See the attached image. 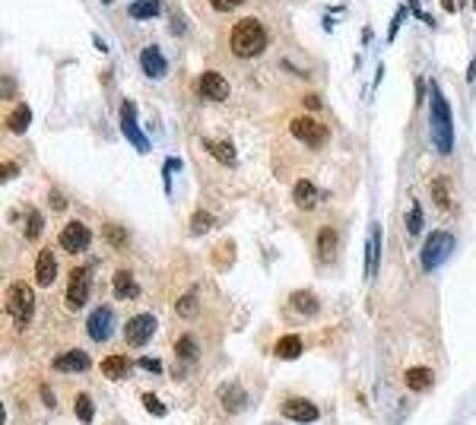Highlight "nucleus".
Returning <instances> with one entry per match:
<instances>
[{
    "label": "nucleus",
    "instance_id": "1",
    "mask_svg": "<svg viewBox=\"0 0 476 425\" xmlns=\"http://www.w3.org/2000/svg\"><path fill=\"white\" fill-rule=\"evenodd\" d=\"M429 108H432V143H435L438 153H451L454 149V127H451V111H448V102H444L442 89L435 83H429Z\"/></svg>",
    "mask_w": 476,
    "mask_h": 425
},
{
    "label": "nucleus",
    "instance_id": "2",
    "mask_svg": "<svg viewBox=\"0 0 476 425\" xmlns=\"http://www.w3.org/2000/svg\"><path fill=\"white\" fill-rule=\"evenodd\" d=\"M229 48L235 58H257L267 48V29L257 19H241V23L232 25Z\"/></svg>",
    "mask_w": 476,
    "mask_h": 425
},
{
    "label": "nucleus",
    "instance_id": "3",
    "mask_svg": "<svg viewBox=\"0 0 476 425\" xmlns=\"http://www.w3.org/2000/svg\"><path fill=\"white\" fill-rule=\"evenodd\" d=\"M451 245H454V238L448 235V232H432V235L426 238V245H422V251H419L422 270L432 273V270L438 267V263H444V257L451 254Z\"/></svg>",
    "mask_w": 476,
    "mask_h": 425
},
{
    "label": "nucleus",
    "instance_id": "4",
    "mask_svg": "<svg viewBox=\"0 0 476 425\" xmlns=\"http://www.w3.org/2000/svg\"><path fill=\"white\" fill-rule=\"evenodd\" d=\"M7 308L10 314L19 320V324H29V318H32L35 311V292L29 283H13L7 292Z\"/></svg>",
    "mask_w": 476,
    "mask_h": 425
},
{
    "label": "nucleus",
    "instance_id": "5",
    "mask_svg": "<svg viewBox=\"0 0 476 425\" xmlns=\"http://www.w3.org/2000/svg\"><path fill=\"white\" fill-rule=\"evenodd\" d=\"M89 286H92V270L89 267H76L70 270V279H67V302L70 308H83L86 298H89Z\"/></svg>",
    "mask_w": 476,
    "mask_h": 425
},
{
    "label": "nucleus",
    "instance_id": "6",
    "mask_svg": "<svg viewBox=\"0 0 476 425\" xmlns=\"http://www.w3.org/2000/svg\"><path fill=\"white\" fill-rule=\"evenodd\" d=\"M289 131H292V137L302 140L305 146H324L327 143V127L318 124L314 118H296L289 124Z\"/></svg>",
    "mask_w": 476,
    "mask_h": 425
},
{
    "label": "nucleus",
    "instance_id": "7",
    "mask_svg": "<svg viewBox=\"0 0 476 425\" xmlns=\"http://www.w3.org/2000/svg\"><path fill=\"white\" fill-rule=\"evenodd\" d=\"M58 241H61V248H64L67 254H80V251H86V248H89L92 235H89V229H86L83 222H67L64 229H61Z\"/></svg>",
    "mask_w": 476,
    "mask_h": 425
},
{
    "label": "nucleus",
    "instance_id": "8",
    "mask_svg": "<svg viewBox=\"0 0 476 425\" xmlns=\"http://www.w3.org/2000/svg\"><path fill=\"white\" fill-rule=\"evenodd\" d=\"M156 334V318L153 314H137V318L127 320V327H124V340L131 346H143L153 340Z\"/></svg>",
    "mask_w": 476,
    "mask_h": 425
},
{
    "label": "nucleus",
    "instance_id": "9",
    "mask_svg": "<svg viewBox=\"0 0 476 425\" xmlns=\"http://www.w3.org/2000/svg\"><path fill=\"white\" fill-rule=\"evenodd\" d=\"M121 131L124 137L131 140L140 153H149V140L143 137V131L137 127V111H133V102H124L121 105Z\"/></svg>",
    "mask_w": 476,
    "mask_h": 425
},
{
    "label": "nucleus",
    "instance_id": "10",
    "mask_svg": "<svg viewBox=\"0 0 476 425\" xmlns=\"http://www.w3.org/2000/svg\"><path fill=\"white\" fill-rule=\"evenodd\" d=\"M197 92L206 98V102H222V98L229 96V83H226L222 74H216V70H206V74H200V80H197Z\"/></svg>",
    "mask_w": 476,
    "mask_h": 425
},
{
    "label": "nucleus",
    "instance_id": "11",
    "mask_svg": "<svg viewBox=\"0 0 476 425\" xmlns=\"http://www.w3.org/2000/svg\"><path fill=\"white\" fill-rule=\"evenodd\" d=\"M111 327H115V314H111V308H96L89 314V320H86V330H89V336L96 340V343H105L108 336H111Z\"/></svg>",
    "mask_w": 476,
    "mask_h": 425
},
{
    "label": "nucleus",
    "instance_id": "12",
    "mask_svg": "<svg viewBox=\"0 0 476 425\" xmlns=\"http://www.w3.org/2000/svg\"><path fill=\"white\" fill-rule=\"evenodd\" d=\"M279 413H283L286 419H292V422H314V419L321 416L318 406H314L312 400H302V397H292V400H286Z\"/></svg>",
    "mask_w": 476,
    "mask_h": 425
},
{
    "label": "nucleus",
    "instance_id": "13",
    "mask_svg": "<svg viewBox=\"0 0 476 425\" xmlns=\"http://www.w3.org/2000/svg\"><path fill=\"white\" fill-rule=\"evenodd\" d=\"M140 67H143L147 76L159 80V76H165V70H169V61L162 58V51H159L156 45H147V48L140 51Z\"/></svg>",
    "mask_w": 476,
    "mask_h": 425
},
{
    "label": "nucleus",
    "instance_id": "14",
    "mask_svg": "<svg viewBox=\"0 0 476 425\" xmlns=\"http://www.w3.org/2000/svg\"><path fill=\"white\" fill-rule=\"evenodd\" d=\"M378 263H381V226L371 222L369 241H365V276H375Z\"/></svg>",
    "mask_w": 476,
    "mask_h": 425
},
{
    "label": "nucleus",
    "instance_id": "15",
    "mask_svg": "<svg viewBox=\"0 0 476 425\" xmlns=\"http://www.w3.org/2000/svg\"><path fill=\"white\" fill-rule=\"evenodd\" d=\"M54 368L64 371V375H76V371H86L89 368V356L83 349H70V352H61L54 359Z\"/></svg>",
    "mask_w": 476,
    "mask_h": 425
},
{
    "label": "nucleus",
    "instance_id": "16",
    "mask_svg": "<svg viewBox=\"0 0 476 425\" xmlns=\"http://www.w3.org/2000/svg\"><path fill=\"white\" fill-rule=\"evenodd\" d=\"M54 276H58V261H54V254L41 251L39 257H35V283H39V286H51Z\"/></svg>",
    "mask_w": 476,
    "mask_h": 425
},
{
    "label": "nucleus",
    "instance_id": "17",
    "mask_svg": "<svg viewBox=\"0 0 476 425\" xmlns=\"http://www.w3.org/2000/svg\"><path fill=\"white\" fill-rule=\"evenodd\" d=\"M102 375L108 381H124V378L131 375V362L124 359V356H105L102 359Z\"/></svg>",
    "mask_w": 476,
    "mask_h": 425
},
{
    "label": "nucleus",
    "instance_id": "18",
    "mask_svg": "<svg viewBox=\"0 0 476 425\" xmlns=\"http://www.w3.org/2000/svg\"><path fill=\"white\" fill-rule=\"evenodd\" d=\"M289 305L302 314V318H314L318 314V295H312L308 289H299V292H292V298H289Z\"/></svg>",
    "mask_w": 476,
    "mask_h": 425
},
{
    "label": "nucleus",
    "instance_id": "19",
    "mask_svg": "<svg viewBox=\"0 0 476 425\" xmlns=\"http://www.w3.org/2000/svg\"><path fill=\"white\" fill-rule=\"evenodd\" d=\"M111 289H115L118 298H137V295H140L137 279H133L127 270H118L115 276H111Z\"/></svg>",
    "mask_w": 476,
    "mask_h": 425
},
{
    "label": "nucleus",
    "instance_id": "20",
    "mask_svg": "<svg viewBox=\"0 0 476 425\" xmlns=\"http://www.w3.org/2000/svg\"><path fill=\"white\" fill-rule=\"evenodd\" d=\"M206 153L213 155V159H219L222 165H235V146H232L229 140H204Z\"/></svg>",
    "mask_w": 476,
    "mask_h": 425
},
{
    "label": "nucleus",
    "instance_id": "21",
    "mask_svg": "<svg viewBox=\"0 0 476 425\" xmlns=\"http://www.w3.org/2000/svg\"><path fill=\"white\" fill-rule=\"evenodd\" d=\"M403 381H407V387H410V391H432V384H435V375H432L429 368H410V371L403 375Z\"/></svg>",
    "mask_w": 476,
    "mask_h": 425
},
{
    "label": "nucleus",
    "instance_id": "22",
    "mask_svg": "<svg viewBox=\"0 0 476 425\" xmlns=\"http://www.w3.org/2000/svg\"><path fill=\"white\" fill-rule=\"evenodd\" d=\"M292 200H296V206H302V210H312V206L318 204V188H314L312 181H296Z\"/></svg>",
    "mask_w": 476,
    "mask_h": 425
},
{
    "label": "nucleus",
    "instance_id": "23",
    "mask_svg": "<svg viewBox=\"0 0 476 425\" xmlns=\"http://www.w3.org/2000/svg\"><path fill=\"white\" fill-rule=\"evenodd\" d=\"M302 356V336L296 334H286V336H279L277 340V359H299Z\"/></svg>",
    "mask_w": 476,
    "mask_h": 425
},
{
    "label": "nucleus",
    "instance_id": "24",
    "mask_svg": "<svg viewBox=\"0 0 476 425\" xmlns=\"http://www.w3.org/2000/svg\"><path fill=\"white\" fill-rule=\"evenodd\" d=\"M334 248H337V232L327 226V229L318 232V257L321 261H334Z\"/></svg>",
    "mask_w": 476,
    "mask_h": 425
},
{
    "label": "nucleus",
    "instance_id": "25",
    "mask_svg": "<svg viewBox=\"0 0 476 425\" xmlns=\"http://www.w3.org/2000/svg\"><path fill=\"white\" fill-rule=\"evenodd\" d=\"M29 121H32V108H29V105H17L13 111H10V118H7V127L13 133H23L25 127H29Z\"/></svg>",
    "mask_w": 476,
    "mask_h": 425
},
{
    "label": "nucleus",
    "instance_id": "26",
    "mask_svg": "<svg viewBox=\"0 0 476 425\" xmlns=\"http://www.w3.org/2000/svg\"><path fill=\"white\" fill-rule=\"evenodd\" d=\"M127 13H131V19H153L159 13V3L156 0H133Z\"/></svg>",
    "mask_w": 476,
    "mask_h": 425
},
{
    "label": "nucleus",
    "instance_id": "27",
    "mask_svg": "<svg viewBox=\"0 0 476 425\" xmlns=\"http://www.w3.org/2000/svg\"><path fill=\"white\" fill-rule=\"evenodd\" d=\"M175 356H178V359H197V340H194V336H178V343H175Z\"/></svg>",
    "mask_w": 476,
    "mask_h": 425
},
{
    "label": "nucleus",
    "instance_id": "28",
    "mask_svg": "<svg viewBox=\"0 0 476 425\" xmlns=\"http://www.w3.org/2000/svg\"><path fill=\"white\" fill-rule=\"evenodd\" d=\"M432 197H435V204L442 206V210H448V206H451V190H448V181H444V178L432 181Z\"/></svg>",
    "mask_w": 476,
    "mask_h": 425
},
{
    "label": "nucleus",
    "instance_id": "29",
    "mask_svg": "<svg viewBox=\"0 0 476 425\" xmlns=\"http://www.w3.org/2000/svg\"><path fill=\"white\" fill-rule=\"evenodd\" d=\"M74 409H76V419H80V422H92V413H96V409H92L89 393H80L76 403H74Z\"/></svg>",
    "mask_w": 476,
    "mask_h": 425
},
{
    "label": "nucleus",
    "instance_id": "30",
    "mask_svg": "<svg viewBox=\"0 0 476 425\" xmlns=\"http://www.w3.org/2000/svg\"><path fill=\"white\" fill-rule=\"evenodd\" d=\"M175 311H178V318H194L197 314V298L194 295H181L178 298V305H175Z\"/></svg>",
    "mask_w": 476,
    "mask_h": 425
},
{
    "label": "nucleus",
    "instance_id": "31",
    "mask_svg": "<svg viewBox=\"0 0 476 425\" xmlns=\"http://www.w3.org/2000/svg\"><path fill=\"white\" fill-rule=\"evenodd\" d=\"M105 238H108V245H115V248L127 245V232H124L121 226H111V222L105 226Z\"/></svg>",
    "mask_w": 476,
    "mask_h": 425
},
{
    "label": "nucleus",
    "instance_id": "32",
    "mask_svg": "<svg viewBox=\"0 0 476 425\" xmlns=\"http://www.w3.org/2000/svg\"><path fill=\"white\" fill-rule=\"evenodd\" d=\"M419 229H422V210H419V204H413L410 212H407V232L419 235Z\"/></svg>",
    "mask_w": 476,
    "mask_h": 425
},
{
    "label": "nucleus",
    "instance_id": "33",
    "mask_svg": "<svg viewBox=\"0 0 476 425\" xmlns=\"http://www.w3.org/2000/svg\"><path fill=\"white\" fill-rule=\"evenodd\" d=\"M41 229H45V219H41V212H29V222H25V238H39Z\"/></svg>",
    "mask_w": 476,
    "mask_h": 425
},
{
    "label": "nucleus",
    "instance_id": "34",
    "mask_svg": "<svg viewBox=\"0 0 476 425\" xmlns=\"http://www.w3.org/2000/svg\"><path fill=\"white\" fill-rule=\"evenodd\" d=\"M222 400H226L229 409H238L245 403V393H238V387H222Z\"/></svg>",
    "mask_w": 476,
    "mask_h": 425
},
{
    "label": "nucleus",
    "instance_id": "35",
    "mask_svg": "<svg viewBox=\"0 0 476 425\" xmlns=\"http://www.w3.org/2000/svg\"><path fill=\"white\" fill-rule=\"evenodd\" d=\"M210 226H213V216H210V212L206 210H197V216H194V222H191V232H206L210 229Z\"/></svg>",
    "mask_w": 476,
    "mask_h": 425
},
{
    "label": "nucleus",
    "instance_id": "36",
    "mask_svg": "<svg viewBox=\"0 0 476 425\" xmlns=\"http://www.w3.org/2000/svg\"><path fill=\"white\" fill-rule=\"evenodd\" d=\"M143 406L153 413V416H165V403L162 400H156L153 393H143Z\"/></svg>",
    "mask_w": 476,
    "mask_h": 425
},
{
    "label": "nucleus",
    "instance_id": "37",
    "mask_svg": "<svg viewBox=\"0 0 476 425\" xmlns=\"http://www.w3.org/2000/svg\"><path fill=\"white\" fill-rule=\"evenodd\" d=\"M238 3H245V0H210V7L219 10V13H229V10H235Z\"/></svg>",
    "mask_w": 476,
    "mask_h": 425
},
{
    "label": "nucleus",
    "instance_id": "38",
    "mask_svg": "<svg viewBox=\"0 0 476 425\" xmlns=\"http://www.w3.org/2000/svg\"><path fill=\"white\" fill-rule=\"evenodd\" d=\"M137 365H143L147 371H153V375H159V371H162V362H159V359H140Z\"/></svg>",
    "mask_w": 476,
    "mask_h": 425
},
{
    "label": "nucleus",
    "instance_id": "39",
    "mask_svg": "<svg viewBox=\"0 0 476 425\" xmlns=\"http://www.w3.org/2000/svg\"><path fill=\"white\" fill-rule=\"evenodd\" d=\"M51 206H54L58 212H64V210H67V200L61 197V190H51Z\"/></svg>",
    "mask_w": 476,
    "mask_h": 425
},
{
    "label": "nucleus",
    "instance_id": "40",
    "mask_svg": "<svg viewBox=\"0 0 476 425\" xmlns=\"http://www.w3.org/2000/svg\"><path fill=\"white\" fill-rule=\"evenodd\" d=\"M407 17V10H400L394 19H391V29H387V35H391V41H394V35H397V29H400V19Z\"/></svg>",
    "mask_w": 476,
    "mask_h": 425
},
{
    "label": "nucleus",
    "instance_id": "41",
    "mask_svg": "<svg viewBox=\"0 0 476 425\" xmlns=\"http://www.w3.org/2000/svg\"><path fill=\"white\" fill-rule=\"evenodd\" d=\"M17 172H19L17 165H13V162H7V165H3V181H10V178H13V175H17Z\"/></svg>",
    "mask_w": 476,
    "mask_h": 425
},
{
    "label": "nucleus",
    "instance_id": "42",
    "mask_svg": "<svg viewBox=\"0 0 476 425\" xmlns=\"http://www.w3.org/2000/svg\"><path fill=\"white\" fill-rule=\"evenodd\" d=\"M41 397H45V403H48V406H54V393H51L48 387H41Z\"/></svg>",
    "mask_w": 476,
    "mask_h": 425
},
{
    "label": "nucleus",
    "instance_id": "43",
    "mask_svg": "<svg viewBox=\"0 0 476 425\" xmlns=\"http://www.w3.org/2000/svg\"><path fill=\"white\" fill-rule=\"evenodd\" d=\"M181 168V159H169V172H178Z\"/></svg>",
    "mask_w": 476,
    "mask_h": 425
},
{
    "label": "nucleus",
    "instance_id": "44",
    "mask_svg": "<svg viewBox=\"0 0 476 425\" xmlns=\"http://www.w3.org/2000/svg\"><path fill=\"white\" fill-rule=\"evenodd\" d=\"M305 105H308V108H321V102L314 96H308V98H305Z\"/></svg>",
    "mask_w": 476,
    "mask_h": 425
},
{
    "label": "nucleus",
    "instance_id": "45",
    "mask_svg": "<svg viewBox=\"0 0 476 425\" xmlns=\"http://www.w3.org/2000/svg\"><path fill=\"white\" fill-rule=\"evenodd\" d=\"M442 7L448 10V13H454V0H442Z\"/></svg>",
    "mask_w": 476,
    "mask_h": 425
},
{
    "label": "nucleus",
    "instance_id": "46",
    "mask_svg": "<svg viewBox=\"0 0 476 425\" xmlns=\"http://www.w3.org/2000/svg\"><path fill=\"white\" fill-rule=\"evenodd\" d=\"M473 10H476V0H473Z\"/></svg>",
    "mask_w": 476,
    "mask_h": 425
},
{
    "label": "nucleus",
    "instance_id": "47",
    "mask_svg": "<svg viewBox=\"0 0 476 425\" xmlns=\"http://www.w3.org/2000/svg\"><path fill=\"white\" fill-rule=\"evenodd\" d=\"M105 3H111V0H105Z\"/></svg>",
    "mask_w": 476,
    "mask_h": 425
}]
</instances>
